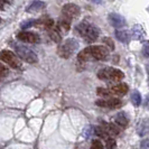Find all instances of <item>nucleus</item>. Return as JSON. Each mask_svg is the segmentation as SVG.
Instances as JSON below:
<instances>
[{"mask_svg":"<svg viewBox=\"0 0 149 149\" xmlns=\"http://www.w3.org/2000/svg\"><path fill=\"white\" fill-rule=\"evenodd\" d=\"M90 1H91V2H93V3H97V5L102 2V0H90Z\"/></svg>","mask_w":149,"mask_h":149,"instance_id":"nucleus-29","label":"nucleus"},{"mask_svg":"<svg viewBox=\"0 0 149 149\" xmlns=\"http://www.w3.org/2000/svg\"><path fill=\"white\" fill-rule=\"evenodd\" d=\"M75 30L77 31V34L83 37L88 43H91V42H94L97 37H99V34H100V30L97 26L92 25L88 22H80L76 27H75Z\"/></svg>","mask_w":149,"mask_h":149,"instance_id":"nucleus-2","label":"nucleus"},{"mask_svg":"<svg viewBox=\"0 0 149 149\" xmlns=\"http://www.w3.org/2000/svg\"><path fill=\"white\" fill-rule=\"evenodd\" d=\"M97 93L100 97H110L111 94H113L110 89H103V88H99L97 90Z\"/></svg>","mask_w":149,"mask_h":149,"instance_id":"nucleus-19","label":"nucleus"},{"mask_svg":"<svg viewBox=\"0 0 149 149\" xmlns=\"http://www.w3.org/2000/svg\"><path fill=\"white\" fill-rule=\"evenodd\" d=\"M111 92L113 94H120V95H123L128 92V85L126 83H119V84H116V85H112L111 88Z\"/></svg>","mask_w":149,"mask_h":149,"instance_id":"nucleus-12","label":"nucleus"},{"mask_svg":"<svg viewBox=\"0 0 149 149\" xmlns=\"http://www.w3.org/2000/svg\"><path fill=\"white\" fill-rule=\"evenodd\" d=\"M97 105L103 107V108L116 109V108H119L121 105V101L119 99H116V97H111V99H108V100H97Z\"/></svg>","mask_w":149,"mask_h":149,"instance_id":"nucleus-10","label":"nucleus"},{"mask_svg":"<svg viewBox=\"0 0 149 149\" xmlns=\"http://www.w3.org/2000/svg\"><path fill=\"white\" fill-rule=\"evenodd\" d=\"M65 18H66V17H65ZM60 26L64 30H66L67 31V30L70 29V19H68V18H66V19H62V20L60 22Z\"/></svg>","mask_w":149,"mask_h":149,"instance_id":"nucleus-22","label":"nucleus"},{"mask_svg":"<svg viewBox=\"0 0 149 149\" xmlns=\"http://www.w3.org/2000/svg\"><path fill=\"white\" fill-rule=\"evenodd\" d=\"M35 22H37L35 19H30V20H26V22H24L20 25V27H22V29H27V28H29V27H31V26H34V24Z\"/></svg>","mask_w":149,"mask_h":149,"instance_id":"nucleus-21","label":"nucleus"},{"mask_svg":"<svg viewBox=\"0 0 149 149\" xmlns=\"http://www.w3.org/2000/svg\"><path fill=\"white\" fill-rule=\"evenodd\" d=\"M109 22L116 28H121V27L126 26V19H125V17L119 15V14H116V13H111L109 15Z\"/></svg>","mask_w":149,"mask_h":149,"instance_id":"nucleus-9","label":"nucleus"},{"mask_svg":"<svg viewBox=\"0 0 149 149\" xmlns=\"http://www.w3.org/2000/svg\"><path fill=\"white\" fill-rule=\"evenodd\" d=\"M13 47L15 48L17 55L22 58V60L26 61L28 63H36L38 61V57L36 53L33 49H30L29 47L25 46L22 44H13Z\"/></svg>","mask_w":149,"mask_h":149,"instance_id":"nucleus-5","label":"nucleus"},{"mask_svg":"<svg viewBox=\"0 0 149 149\" xmlns=\"http://www.w3.org/2000/svg\"><path fill=\"white\" fill-rule=\"evenodd\" d=\"M103 42H104L105 45H108V46H109V48H110V49H113V48H114V44H113V42H112L111 38L103 37Z\"/></svg>","mask_w":149,"mask_h":149,"instance_id":"nucleus-26","label":"nucleus"},{"mask_svg":"<svg viewBox=\"0 0 149 149\" xmlns=\"http://www.w3.org/2000/svg\"><path fill=\"white\" fill-rule=\"evenodd\" d=\"M107 148L108 149H114L116 148V142H114V140L113 139H111V138H107Z\"/></svg>","mask_w":149,"mask_h":149,"instance_id":"nucleus-24","label":"nucleus"},{"mask_svg":"<svg viewBox=\"0 0 149 149\" xmlns=\"http://www.w3.org/2000/svg\"><path fill=\"white\" fill-rule=\"evenodd\" d=\"M8 73V70L6 68V66H3L1 63H0V76L1 75H6Z\"/></svg>","mask_w":149,"mask_h":149,"instance_id":"nucleus-28","label":"nucleus"},{"mask_svg":"<svg viewBox=\"0 0 149 149\" xmlns=\"http://www.w3.org/2000/svg\"><path fill=\"white\" fill-rule=\"evenodd\" d=\"M46 7V3L44 1H40V0H34L31 1L29 5L26 7V11L27 13H38V11H42L43 9H45Z\"/></svg>","mask_w":149,"mask_h":149,"instance_id":"nucleus-11","label":"nucleus"},{"mask_svg":"<svg viewBox=\"0 0 149 149\" xmlns=\"http://www.w3.org/2000/svg\"><path fill=\"white\" fill-rule=\"evenodd\" d=\"M137 132L139 136H145L149 132V119L142 120L141 122L138 125L137 128Z\"/></svg>","mask_w":149,"mask_h":149,"instance_id":"nucleus-14","label":"nucleus"},{"mask_svg":"<svg viewBox=\"0 0 149 149\" xmlns=\"http://www.w3.org/2000/svg\"><path fill=\"white\" fill-rule=\"evenodd\" d=\"M142 54H143L145 57L149 58V40L143 44V47H142Z\"/></svg>","mask_w":149,"mask_h":149,"instance_id":"nucleus-23","label":"nucleus"},{"mask_svg":"<svg viewBox=\"0 0 149 149\" xmlns=\"http://www.w3.org/2000/svg\"><path fill=\"white\" fill-rule=\"evenodd\" d=\"M101 127L104 129V131L108 134L110 136H116V134H119V128L116 127V125L113 123H107V122H103Z\"/></svg>","mask_w":149,"mask_h":149,"instance_id":"nucleus-15","label":"nucleus"},{"mask_svg":"<svg viewBox=\"0 0 149 149\" xmlns=\"http://www.w3.org/2000/svg\"><path fill=\"white\" fill-rule=\"evenodd\" d=\"M131 102H132V104L134 107L140 105V103H141V95H140V93L138 91H134L132 92V94H131Z\"/></svg>","mask_w":149,"mask_h":149,"instance_id":"nucleus-18","label":"nucleus"},{"mask_svg":"<svg viewBox=\"0 0 149 149\" xmlns=\"http://www.w3.org/2000/svg\"><path fill=\"white\" fill-rule=\"evenodd\" d=\"M114 120H116V123L119 125L120 127L125 128L128 126V117L125 112H120V113H118V114L116 116Z\"/></svg>","mask_w":149,"mask_h":149,"instance_id":"nucleus-16","label":"nucleus"},{"mask_svg":"<svg viewBox=\"0 0 149 149\" xmlns=\"http://www.w3.org/2000/svg\"><path fill=\"white\" fill-rule=\"evenodd\" d=\"M132 38L134 39H142L143 38V29L140 25H136L134 28H132Z\"/></svg>","mask_w":149,"mask_h":149,"instance_id":"nucleus-17","label":"nucleus"},{"mask_svg":"<svg viewBox=\"0 0 149 149\" xmlns=\"http://www.w3.org/2000/svg\"><path fill=\"white\" fill-rule=\"evenodd\" d=\"M0 22H1V19H0Z\"/></svg>","mask_w":149,"mask_h":149,"instance_id":"nucleus-31","label":"nucleus"},{"mask_svg":"<svg viewBox=\"0 0 149 149\" xmlns=\"http://www.w3.org/2000/svg\"><path fill=\"white\" fill-rule=\"evenodd\" d=\"M109 55L108 48L101 45H93L84 48L82 52L79 54V60L80 61H101L105 60Z\"/></svg>","mask_w":149,"mask_h":149,"instance_id":"nucleus-1","label":"nucleus"},{"mask_svg":"<svg viewBox=\"0 0 149 149\" xmlns=\"http://www.w3.org/2000/svg\"><path fill=\"white\" fill-rule=\"evenodd\" d=\"M97 77L100 80L103 81H109V82H116V81H120L125 77V74L117 68L113 67H105L102 68L97 72Z\"/></svg>","mask_w":149,"mask_h":149,"instance_id":"nucleus-4","label":"nucleus"},{"mask_svg":"<svg viewBox=\"0 0 149 149\" xmlns=\"http://www.w3.org/2000/svg\"><path fill=\"white\" fill-rule=\"evenodd\" d=\"M116 37L118 40L122 42V43H129L130 42V38H131V34L129 30L126 29H121V30H117L116 31Z\"/></svg>","mask_w":149,"mask_h":149,"instance_id":"nucleus-13","label":"nucleus"},{"mask_svg":"<svg viewBox=\"0 0 149 149\" xmlns=\"http://www.w3.org/2000/svg\"><path fill=\"white\" fill-rule=\"evenodd\" d=\"M0 60L2 61V62H5L6 64H8L9 66H11L13 68H16V70L22 67L20 60L11 51H7V49L1 51L0 52Z\"/></svg>","mask_w":149,"mask_h":149,"instance_id":"nucleus-6","label":"nucleus"},{"mask_svg":"<svg viewBox=\"0 0 149 149\" xmlns=\"http://www.w3.org/2000/svg\"><path fill=\"white\" fill-rule=\"evenodd\" d=\"M17 38L22 42H26V43H36L39 40V36L31 31H20L17 35Z\"/></svg>","mask_w":149,"mask_h":149,"instance_id":"nucleus-8","label":"nucleus"},{"mask_svg":"<svg viewBox=\"0 0 149 149\" xmlns=\"http://www.w3.org/2000/svg\"><path fill=\"white\" fill-rule=\"evenodd\" d=\"M79 49V43L74 38H68L65 42H63L57 48V54L63 58L71 57L76 51Z\"/></svg>","mask_w":149,"mask_h":149,"instance_id":"nucleus-3","label":"nucleus"},{"mask_svg":"<svg viewBox=\"0 0 149 149\" xmlns=\"http://www.w3.org/2000/svg\"><path fill=\"white\" fill-rule=\"evenodd\" d=\"M49 36H51V38H52L54 42H56V43H60L61 40V35L60 33L57 31V30L53 29L49 31Z\"/></svg>","mask_w":149,"mask_h":149,"instance_id":"nucleus-20","label":"nucleus"},{"mask_svg":"<svg viewBox=\"0 0 149 149\" xmlns=\"http://www.w3.org/2000/svg\"><path fill=\"white\" fill-rule=\"evenodd\" d=\"M147 72H148V74H149V63L147 64Z\"/></svg>","mask_w":149,"mask_h":149,"instance_id":"nucleus-30","label":"nucleus"},{"mask_svg":"<svg viewBox=\"0 0 149 149\" xmlns=\"http://www.w3.org/2000/svg\"><path fill=\"white\" fill-rule=\"evenodd\" d=\"M62 13H63V15L65 16L66 18L72 19V18H76L77 16L80 15L81 10H80V7L77 5L66 3V5H64V7L62 8Z\"/></svg>","mask_w":149,"mask_h":149,"instance_id":"nucleus-7","label":"nucleus"},{"mask_svg":"<svg viewBox=\"0 0 149 149\" xmlns=\"http://www.w3.org/2000/svg\"><path fill=\"white\" fill-rule=\"evenodd\" d=\"M140 149H149V139H143L140 143Z\"/></svg>","mask_w":149,"mask_h":149,"instance_id":"nucleus-27","label":"nucleus"},{"mask_svg":"<svg viewBox=\"0 0 149 149\" xmlns=\"http://www.w3.org/2000/svg\"><path fill=\"white\" fill-rule=\"evenodd\" d=\"M92 149H104L103 145L101 143L100 140H93L92 141Z\"/></svg>","mask_w":149,"mask_h":149,"instance_id":"nucleus-25","label":"nucleus"}]
</instances>
